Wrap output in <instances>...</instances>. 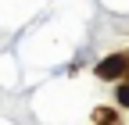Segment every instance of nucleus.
I'll list each match as a JSON object with an SVG mask.
<instances>
[{
    "instance_id": "nucleus-2",
    "label": "nucleus",
    "mask_w": 129,
    "mask_h": 125,
    "mask_svg": "<svg viewBox=\"0 0 129 125\" xmlns=\"http://www.w3.org/2000/svg\"><path fill=\"white\" fill-rule=\"evenodd\" d=\"M118 104H122V107H129V82L118 89Z\"/></svg>"
},
{
    "instance_id": "nucleus-1",
    "label": "nucleus",
    "mask_w": 129,
    "mask_h": 125,
    "mask_svg": "<svg viewBox=\"0 0 129 125\" xmlns=\"http://www.w3.org/2000/svg\"><path fill=\"white\" fill-rule=\"evenodd\" d=\"M125 68H129L125 57H108V61L97 65V75H101V79H118V75H125Z\"/></svg>"
}]
</instances>
